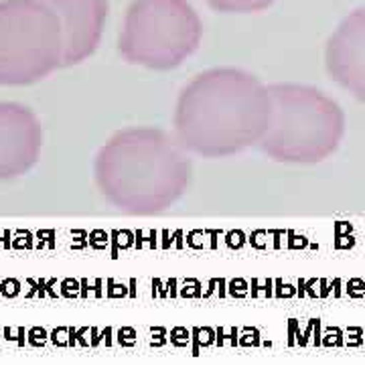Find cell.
<instances>
[{
    "mask_svg": "<svg viewBox=\"0 0 365 365\" xmlns=\"http://www.w3.org/2000/svg\"><path fill=\"white\" fill-rule=\"evenodd\" d=\"M270 112V86L240 67H213L181 90L173 134L189 155L230 158L260 144Z\"/></svg>",
    "mask_w": 365,
    "mask_h": 365,
    "instance_id": "obj_1",
    "label": "cell"
},
{
    "mask_svg": "<svg viewBox=\"0 0 365 365\" xmlns=\"http://www.w3.org/2000/svg\"><path fill=\"white\" fill-rule=\"evenodd\" d=\"M93 179L112 207L130 215H157L187 193L193 163L173 132L130 126L100 148Z\"/></svg>",
    "mask_w": 365,
    "mask_h": 365,
    "instance_id": "obj_2",
    "label": "cell"
},
{
    "mask_svg": "<svg viewBox=\"0 0 365 365\" xmlns=\"http://www.w3.org/2000/svg\"><path fill=\"white\" fill-rule=\"evenodd\" d=\"M272 112L260 150L274 163L317 165L337 153L347 118L325 91L304 83H272Z\"/></svg>",
    "mask_w": 365,
    "mask_h": 365,
    "instance_id": "obj_3",
    "label": "cell"
},
{
    "mask_svg": "<svg viewBox=\"0 0 365 365\" xmlns=\"http://www.w3.org/2000/svg\"><path fill=\"white\" fill-rule=\"evenodd\" d=\"M203 25L189 0H132L118 51L130 66L170 71L199 49Z\"/></svg>",
    "mask_w": 365,
    "mask_h": 365,
    "instance_id": "obj_4",
    "label": "cell"
},
{
    "mask_svg": "<svg viewBox=\"0 0 365 365\" xmlns=\"http://www.w3.org/2000/svg\"><path fill=\"white\" fill-rule=\"evenodd\" d=\"M63 67V33L45 0L0 2V86H31Z\"/></svg>",
    "mask_w": 365,
    "mask_h": 365,
    "instance_id": "obj_5",
    "label": "cell"
},
{
    "mask_svg": "<svg viewBox=\"0 0 365 365\" xmlns=\"http://www.w3.org/2000/svg\"><path fill=\"white\" fill-rule=\"evenodd\" d=\"M43 126L37 114L19 102H0V181H13L37 165Z\"/></svg>",
    "mask_w": 365,
    "mask_h": 365,
    "instance_id": "obj_6",
    "label": "cell"
},
{
    "mask_svg": "<svg viewBox=\"0 0 365 365\" xmlns=\"http://www.w3.org/2000/svg\"><path fill=\"white\" fill-rule=\"evenodd\" d=\"M57 14L63 33V67L90 59L104 37L108 0H45Z\"/></svg>",
    "mask_w": 365,
    "mask_h": 365,
    "instance_id": "obj_7",
    "label": "cell"
},
{
    "mask_svg": "<svg viewBox=\"0 0 365 365\" xmlns=\"http://www.w3.org/2000/svg\"><path fill=\"white\" fill-rule=\"evenodd\" d=\"M325 67L339 88L365 102V6L345 16L327 41Z\"/></svg>",
    "mask_w": 365,
    "mask_h": 365,
    "instance_id": "obj_8",
    "label": "cell"
},
{
    "mask_svg": "<svg viewBox=\"0 0 365 365\" xmlns=\"http://www.w3.org/2000/svg\"><path fill=\"white\" fill-rule=\"evenodd\" d=\"M205 2L217 13L248 14L266 11L276 0H205Z\"/></svg>",
    "mask_w": 365,
    "mask_h": 365,
    "instance_id": "obj_9",
    "label": "cell"
}]
</instances>
